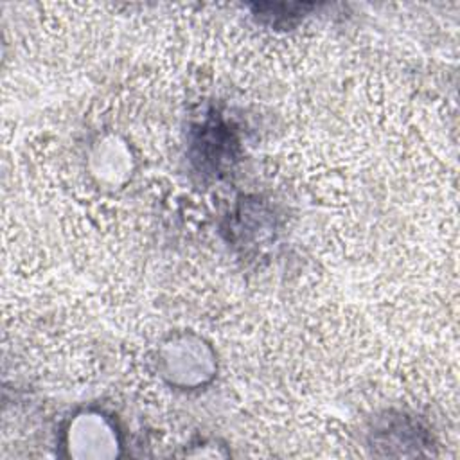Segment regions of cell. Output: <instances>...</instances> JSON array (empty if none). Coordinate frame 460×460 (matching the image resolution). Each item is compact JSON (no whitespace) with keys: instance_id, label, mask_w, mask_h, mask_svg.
I'll list each match as a JSON object with an SVG mask.
<instances>
[{"instance_id":"6da1fadb","label":"cell","mask_w":460,"mask_h":460,"mask_svg":"<svg viewBox=\"0 0 460 460\" xmlns=\"http://www.w3.org/2000/svg\"><path fill=\"white\" fill-rule=\"evenodd\" d=\"M165 376L180 386H196L212 376L214 361L201 340L178 336L165 343L162 352Z\"/></svg>"},{"instance_id":"7a4b0ae2","label":"cell","mask_w":460,"mask_h":460,"mask_svg":"<svg viewBox=\"0 0 460 460\" xmlns=\"http://www.w3.org/2000/svg\"><path fill=\"white\" fill-rule=\"evenodd\" d=\"M66 447L74 456H113L119 449V438L108 419L88 411L70 422Z\"/></svg>"}]
</instances>
